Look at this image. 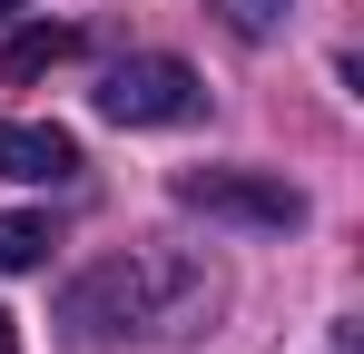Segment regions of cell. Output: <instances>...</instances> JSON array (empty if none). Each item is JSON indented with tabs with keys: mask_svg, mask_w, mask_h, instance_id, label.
I'll return each instance as SVG.
<instances>
[{
	"mask_svg": "<svg viewBox=\"0 0 364 354\" xmlns=\"http://www.w3.org/2000/svg\"><path fill=\"white\" fill-rule=\"evenodd\" d=\"M207 315V266L178 256V246H128V256H99V266H79L50 305V325H60L79 354H109V345H168Z\"/></svg>",
	"mask_w": 364,
	"mask_h": 354,
	"instance_id": "6da1fadb",
	"label": "cell"
},
{
	"mask_svg": "<svg viewBox=\"0 0 364 354\" xmlns=\"http://www.w3.org/2000/svg\"><path fill=\"white\" fill-rule=\"evenodd\" d=\"M99 109L119 118V128H187V118L207 109V89H197L187 59L148 50V59H119V69L99 79Z\"/></svg>",
	"mask_w": 364,
	"mask_h": 354,
	"instance_id": "7a4b0ae2",
	"label": "cell"
},
{
	"mask_svg": "<svg viewBox=\"0 0 364 354\" xmlns=\"http://www.w3.org/2000/svg\"><path fill=\"white\" fill-rule=\"evenodd\" d=\"M178 207H197V217H227V227H305V197L286 187V177H256V168H187L178 177Z\"/></svg>",
	"mask_w": 364,
	"mask_h": 354,
	"instance_id": "3957f363",
	"label": "cell"
},
{
	"mask_svg": "<svg viewBox=\"0 0 364 354\" xmlns=\"http://www.w3.org/2000/svg\"><path fill=\"white\" fill-rule=\"evenodd\" d=\"M0 177L60 187V177H79V138L50 128V118H0Z\"/></svg>",
	"mask_w": 364,
	"mask_h": 354,
	"instance_id": "277c9868",
	"label": "cell"
},
{
	"mask_svg": "<svg viewBox=\"0 0 364 354\" xmlns=\"http://www.w3.org/2000/svg\"><path fill=\"white\" fill-rule=\"evenodd\" d=\"M69 50H79V30H60V20H30V30L10 40V59H0V69H10V79H40V69H60Z\"/></svg>",
	"mask_w": 364,
	"mask_h": 354,
	"instance_id": "5b68a950",
	"label": "cell"
},
{
	"mask_svg": "<svg viewBox=\"0 0 364 354\" xmlns=\"http://www.w3.org/2000/svg\"><path fill=\"white\" fill-rule=\"evenodd\" d=\"M40 256H50V217H30V207H10V217H0V266H10V276H30Z\"/></svg>",
	"mask_w": 364,
	"mask_h": 354,
	"instance_id": "8992f818",
	"label": "cell"
},
{
	"mask_svg": "<svg viewBox=\"0 0 364 354\" xmlns=\"http://www.w3.org/2000/svg\"><path fill=\"white\" fill-rule=\"evenodd\" d=\"M217 10H227L237 40H276V20H286V0H217Z\"/></svg>",
	"mask_w": 364,
	"mask_h": 354,
	"instance_id": "52a82bcc",
	"label": "cell"
},
{
	"mask_svg": "<svg viewBox=\"0 0 364 354\" xmlns=\"http://www.w3.org/2000/svg\"><path fill=\"white\" fill-rule=\"evenodd\" d=\"M0 354H20V335H10V315H0Z\"/></svg>",
	"mask_w": 364,
	"mask_h": 354,
	"instance_id": "ba28073f",
	"label": "cell"
},
{
	"mask_svg": "<svg viewBox=\"0 0 364 354\" xmlns=\"http://www.w3.org/2000/svg\"><path fill=\"white\" fill-rule=\"evenodd\" d=\"M10 10H20V0H0V20H10Z\"/></svg>",
	"mask_w": 364,
	"mask_h": 354,
	"instance_id": "9c48e42d",
	"label": "cell"
}]
</instances>
